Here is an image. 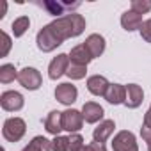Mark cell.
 I'll use <instances>...</instances> for the list:
<instances>
[{"mask_svg":"<svg viewBox=\"0 0 151 151\" xmlns=\"http://www.w3.org/2000/svg\"><path fill=\"white\" fill-rule=\"evenodd\" d=\"M48 27L52 29L55 37L62 43V41H66L69 37L80 36L84 32V29H86V20L82 18V14L69 13L66 16H60V18L53 20L52 23H48Z\"/></svg>","mask_w":151,"mask_h":151,"instance_id":"1","label":"cell"},{"mask_svg":"<svg viewBox=\"0 0 151 151\" xmlns=\"http://www.w3.org/2000/svg\"><path fill=\"white\" fill-rule=\"evenodd\" d=\"M27 132V124L22 117H9L6 123H4V128H2V133H4V139L9 140V142H18Z\"/></svg>","mask_w":151,"mask_h":151,"instance_id":"2","label":"cell"},{"mask_svg":"<svg viewBox=\"0 0 151 151\" xmlns=\"http://www.w3.org/2000/svg\"><path fill=\"white\" fill-rule=\"evenodd\" d=\"M18 82L29 89V91H36L41 87L43 84V78H41V73L36 69V68H23L20 73H18Z\"/></svg>","mask_w":151,"mask_h":151,"instance_id":"3","label":"cell"},{"mask_svg":"<svg viewBox=\"0 0 151 151\" xmlns=\"http://www.w3.org/2000/svg\"><path fill=\"white\" fill-rule=\"evenodd\" d=\"M36 43H37V48H39L41 52H53L59 45H62V43L55 37V34L52 32V29H50L48 25H45V27L37 32Z\"/></svg>","mask_w":151,"mask_h":151,"instance_id":"4","label":"cell"},{"mask_svg":"<svg viewBox=\"0 0 151 151\" xmlns=\"http://www.w3.org/2000/svg\"><path fill=\"white\" fill-rule=\"evenodd\" d=\"M112 149L114 151H139L135 135L132 132H126V130L119 132L112 140Z\"/></svg>","mask_w":151,"mask_h":151,"instance_id":"5","label":"cell"},{"mask_svg":"<svg viewBox=\"0 0 151 151\" xmlns=\"http://www.w3.org/2000/svg\"><path fill=\"white\" fill-rule=\"evenodd\" d=\"M84 124V116L82 112L75 110V109H68L62 112V128L66 132H71V133H77Z\"/></svg>","mask_w":151,"mask_h":151,"instance_id":"6","label":"cell"},{"mask_svg":"<svg viewBox=\"0 0 151 151\" xmlns=\"http://www.w3.org/2000/svg\"><path fill=\"white\" fill-rule=\"evenodd\" d=\"M69 64H71V62H69V55H66V53H59V55L50 62V66H48V77H50L52 80L60 78L62 75H66Z\"/></svg>","mask_w":151,"mask_h":151,"instance_id":"7","label":"cell"},{"mask_svg":"<svg viewBox=\"0 0 151 151\" xmlns=\"http://www.w3.org/2000/svg\"><path fill=\"white\" fill-rule=\"evenodd\" d=\"M0 105L7 112H16L23 107V96L18 91H6L0 96Z\"/></svg>","mask_w":151,"mask_h":151,"instance_id":"8","label":"cell"},{"mask_svg":"<svg viewBox=\"0 0 151 151\" xmlns=\"http://www.w3.org/2000/svg\"><path fill=\"white\" fill-rule=\"evenodd\" d=\"M77 96H78V91L73 84L64 82V84H59L55 87V98L62 105H71L73 101H77Z\"/></svg>","mask_w":151,"mask_h":151,"instance_id":"9","label":"cell"},{"mask_svg":"<svg viewBox=\"0 0 151 151\" xmlns=\"http://www.w3.org/2000/svg\"><path fill=\"white\" fill-rule=\"evenodd\" d=\"M109 87H110L109 80L105 77H101V75H94V77L87 78V89L94 96H105L107 91H109Z\"/></svg>","mask_w":151,"mask_h":151,"instance_id":"10","label":"cell"},{"mask_svg":"<svg viewBox=\"0 0 151 151\" xmlns=\"http://www.w3.org/2000/svg\"><path fill=\"white\" fill-rule=\"evenodd\" d=\"M142 98H144V91H142L140 86H137V84H128L126 86V100H124V105L128 109L140 107Z\"/></svg>","mask_w":151,"mask_h":151,"instance_id":"11","label":"cell"},{"mask_svg":"<svg viewBox=\"0 0 151 151\" xmlns=\"http://www.w3.org/2000/svg\"><path fill=\"white\" fill-rule=\"evenodd\" d=\"M82 116L86 123H98L103 117V107L94 101H87L82 107Z\"/></svg>","mask_w":151,"mask_h":151,"instance_id":"12","label":"cell"},{"mask_svg":"<svg viewBox=\"0 0 151 151\" xmlns=\"http://www.w3.org/2000/svg\"><path fill=\"white\" fill-rule=\"evenodd\" d=\"M69 60H71L73 64L87 66V64L93 60V55H91V52L87 50L86 45H78V46L71 48V52H69Z\"/></svg>","mask_w":151,"mask_h":151,"instance_id":"13","label":"cell"},{"mask_svg":"<svg viewBox=\"0 0 151 151\" xmlns=\"http://www.w3.org/2000/svg\"><path fill=\"white\" fill-rule=\"evenodd\" d=\"M45 128H46V132L48 133H52V135H59L64 128H62V112H59V110H52L48 116H46V119H45Z\"/></svg>","mask_w":151,"mask_h":151,"instance_id":"14","label":"cell"},{"mask_svg":"<svg viewBox=\"0 0 151 151\" xmlns=\"http://www.w3.org/2000/svg\"><path fill=\"white\" fill-rule=\"evenodd\" d=\"M142 14H139V13H135V11H126V13H123V16H121V25H123V29L124 30H128V32H132V30H137V29H140L142 27Z\"/></svg>","mask_w":151,"mask_h":151,"instance_id":"15","label":"cell"},{"mask_svg":"<svg viewBox=\"0 0 151 151\" xmlns=\"http://www.w3.org/2000/svg\"><path fill=\"white\" fill-rule=\"evenodd\" d=\"M105 100L112 105H119V103H124L126 100V86H121V84H110L107 94H105Z\"/></svg>","mask_w":151,"mask_h":151,"instance_id":"16","label":"cell"},{"mask_svg":"<svg viewBox=\"0 0 151 151\" xmlns=\"http://www.w3.org/2000/svg\"><path fill=\"white\" fill-rule=\"evenodd\" d=\"M114 128H116V124H114L112 119L101 121V123L94 128V132H93V139H94V142H101V144H103V142L112 135Z\"/></svg>","mask_w":151,"mask_h":151,"instance_id":"17","label":"cell"},{"mask_svg":"<svg viewBox=\"0 0 151 151\" xmlns=\"http://www.w3.org/2000/svg\"><path fill=\"white\" fill-rule=\"evenodd\" d=\"M84 45H86L87 50L91 52L93 59L100 57V55L105 52V39H103V36H100V34H91V36L86 39Z\"/></svg>","mask_w":151,"mask_h":151,"instance_id":"18","label":"cell"},{"mask_svg":"<svg viewBox=\"0 0 151 151\" xmlns=\"http://www.w3.org/2000/svg\"><path fill=\"white\" fill-rule=\"evenodd\" d=\"M22 151H52V140H48V139L37 135V137H34V139L29 142V146H25Z\"/></svg>","mask_w":151,"mask_h":151,"instance_id":"19","label":"cell"},{"mask_svg":"<svg viewBox=\"0 0 151 151\" xmlns=\"http://www.w3.org/2000/svg\"><path fill=\"white\" fill-rule=\"evenodd\" d=\"M14 78H18V73H16V68L13 64H4L0 68V82L2 84H9Z\"/></svg>","mask_w":151,"mask_h":151,"instance_id":"20","label":"cell"},{"mask_svg":"<svg viewBox=\"0 0 151 151\" xmlns=\"http://www.w3.org/2000/svg\"><path fill=\"white\" fill-rule=\"evenodd\" d=\"M29 25H30V20H29L27 16L16 18V20L13 22V34H14V37H22V36L27 32Z\"/></svg>","mask_w":151,"mask_h":151,"instance_id":"21","label":"cell"},{"mask_svg":"<svg viewBox=\"0 0 151 151\" xmlns=\"http://www.w3.org/2000/svg\"><path fill=\"white\" fill-rule=\"evenodd\" d=\"M86 73H87V66L73 64V62L69 64V68H68V71H66V75H68L71 80H80V78H84Z\"/></svg>","mask_w":151,"mask_h":151,"instance_id":"22","label":"cell"},{"mask_svg":"<svg viewBox=\"0 0 151 151\" xmlns=\"http://www.w3.org/2000/svg\"><path fill=\"white\" fill-rule=\"evenodd\" d=\"M69 149V137L57 135L52 140V151H68Z\"/></svg>","mask_w":151,"mask_h":151,"instance_id":"23","label":"cell"},{"mask_svg":"<svg viewBox=\"0 0 151 151\" xmlns=\"http://www.w3.org/2000/svg\"><path fill=\"white\" fill-rule=\"evenodd\" d=\"M132 11L139 14H146L151 11V2H147V0H132Z\"/></svg>","mask_w":151,"mask_h":151,"instance_id":"24","label":"cell"},{"mask_svg":"<svg viewBox=\"0 0 151 151\" xmlns=\"http://www.w3.org/2000/svg\"><path fill=\"white\" fill-rule=\"evenodd\" d=\"M84 147V137L80 133H71L69 135V149L68 151H82Z\"/></svg>","mask_w":151,"mask_h":151,"instance_id":"25","label":"cell"},{"mask_svg":"<svg viewBox=\"0 0 151 151\" xmlns=\"http://www.w3.org/2000/svg\"><path fill=\"white\" fill-rule=\"evenodd\" d=\"M41 6H43V7H46L52 14H62V13H64V9L71 7L69 4H59V2H43Z\"/></svg>","mask_w":151,"mask_h":151,"instance_id":"26","label":"cell"},{"mask_svg":"<svg viewBox=\"0 0 151 151\" xmlns=\"http://www.w3.org/2000/svg\"><path fill=\"white\" fill-rule=\"evenodd\" d=\"M0 36H2V48H0V57H6V55L9 53V50H11V37H9L6 32H2Z\"/></svg>","mask_w":151,"mask_h":151,"instance_id":"27","label":"cell"},{"mask_svg":"<svg viewBox=\"0 0 151 151\" xmlns=\"http://www.w3.org/2000/svg\"><path fill=\"white\" fill-rule=\"evenodd\" d=\"M140 36H142V39H144L146 43H151V18L142 23V27H140Z\"/></svg>","mask_w":151,"mask_h":151,"instance_id":"28","label":"cell"},{"mask_svg":"<svg viewBox=\"0 0 151 151\" xmlns=\"http://www.w3.org/2000/svg\"><path fill=\"white\" fill-rule=\"evenodd\" d=\"M82 151H107V147H105V144H101V142H91V144L84 146Z\"/></svg>","mask_w":151,"mask_h":151,"instance_id":"29","label":"cell"},{"mask_svg":"<svg viewBox=\"0 0 151 151\" xmlns=\"http://www.w3.org/2000/svg\"><path fill=\"white\" fill-rule=\"evenodd\" d=\"M140 135H142V139H144L147 144H151V128L142 126V128H140Z\"/></svg>","mask_w":151,"mask_h":151,"instance_id":"30","label":"cell"},{"mask_svg":"<svg viewBox=\"0 0 151 151\" xmlns=\"http://www.w3.org/2000/svg\"><path fill=\"white\" fill-rule=\"evenodd\" d=\"M142 126H146V128H151V107L147 109V112L144 114V124Z\"/></svg>","mask_w":151,"mask_h":151,"instance_id":"31","label":"cell"},{"mask_svg":"<svg viewBox=\"0 0 151 151\" xmlns=\"http://www.w3.org/2000/svg\"><path fill=\"white\" fill-rule=\"evenodd\" d=\"M147 149H149V151H151V144H147Z\"/></svg>","mask_w":151,"mask_h":151,"instance_id":"32","label":"cell"}]
</instances>
